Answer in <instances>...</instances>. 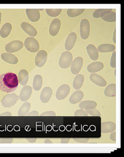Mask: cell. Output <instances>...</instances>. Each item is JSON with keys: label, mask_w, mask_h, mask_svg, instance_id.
<instances>
[{"label": "cell", "mask_w": 124, "mask_h": 157, "mask_svg": "<svg viewBox=\"0 0 124 157\" xmlns=\"http://www.w3.org/2000/svg\"><path fill=\"white\" fill-rule=\"evenodd\" d=\"M17 76L13 73H7L0 75V90L7 93H12L18 87Z\"/></svg>", "instance_id": "1"}, {"label": "cell", "mask_w": 124, "mask_h": 157, "mask_svg": "<svg viewBox=\"0 0 124 157\" xmlns=\"http://www.w3.org/2000/svg\"><path fill=\"white\" fill-rule=\"evenodd\" d=\"M73 61V55L69 51L62 53L59 61V65L61 68L66 69L69 68Z\"/></svg>", "instance_id": "2"}, {"label": "cell", "mask_w": 124, "mask_h": 157, "mask_svg": "<svg viewBox=\"0 0 124 157\" xmlns=\"http://www.w3.org/2000/svg\"><path fill=\"white\" fill-rule=\"evenodd\" d=\"M25 48L30 53H36L39 51L40 44L37 39L32 37H28L25 40Z\"/></svg>", "instance_id": "3"}, {"label": "cell", "mask_w": 124, "mask_h": 157, "mask_svg": "<svg viewBox=\"0 0 124 157\" xmlns=\"http://www.w3.org/2000/svg\"><path fill=\"white\" fill-rule=\"evenodd\" d=\"M19 97L15 93L8 94L3 97L1 100V104L3 106L6 108H10L13 106L18 101Z\"/></svg>", "instance_id": "4"}, {"label": "cell", "mask_w": 124, "mask_h": 157, "mask_svg": "<svg viewBox=\"0 0 124 157\" xmlns=\"http://www.w3.org/2000/svg\"><path fill=\"white\" fill-rule=\"evenodd\" d=\"M80 32L81 39H87L90 33V25L89 21L87 19H83L80 25Z\"/></svg>", "instance_id": "5"}, {"label": "cell", "mask_w": 124, "mask_h": 157, "mask_svg": "<svg viewBox=\"0 0 124 157\" xmlns=\"http://www.w3.org/2000/svg\"><path fill=\"white\" fill-rule=\"evenodd\" d=\"M23 45L22 42L21 41L15 40L7 44L5 47V50L7 53L12 54L21 50L23 48Z\"/></svg>", "instance_id": "6"}, {"label": "cell", "mask_w": 124, "mask_h": 157, "mask_svg": "<svg viewBox=\"0 0 124 157\" xmlns=\"http://www.w3.org/2000/svg\"><path fill=\"white\" fill-rule=\"evenodd\" d=\"M71 88L69 85L67 84H63L58 88L56 92L55 97L58 100H62L66 98L69 94Z\"/></svg>", "instance_id": "7"}, {"label": "cell", "mask_w": 124, "mask_h": 157, "mask_svg": "<svg viewBox=\"0 0 124 157\" xmlns=\"http://www.w3.org/2000/svg\"><path fill=\"white\" fill-rule=\"evenodd\" d=\"M48 58V54L46 51L40 50L37 53V56L35 58V63L37 67H43L46 63Z\"/></svg>", "instance_id": "8"}, {"label": "cell", "mask_w": 124, "mask_h": 157, "mask_svg": "<svg viewBox=\"0 0 124 157\" xmlns=\"http://www.w3.org/2000/svg\"><path fill=\"white\" fill-rule=\"evenodd\" d=\"M83 58L78 56L72 61L71 65V71L74 75H77L80 72L81 69L83 67Z\"/></svg>", "instance_id": "9"}, {"label": "cell", "mask_w": 124, "mask_h": 157, "mask_svg": "<svg viewBox=\"0 0 124 157\" xmlns=\"http://www.w3.org/2000/svg\"><path fill=\"white\" fill-rule=\"evenodd\" d=\"M33 88L30 86L25 85L22 88L20 95L19 99L22 101L25 102L29 99L32 94Z\"/></svg>", "instance_id": "10"}, {"label": "cell", "mask_w": 124, "mask_h": 157, "mask_svg": "<svg viewBox=\"0 0 124 157\" xmlns=\"http://www.w3.org/2000/svg\"><path fill=\"white\" fill-rule=\"evenodd\" d=\"M77 39V35L76 33L71 32L69 33L67 37L66 40L64 44V48L67 51H71L73 49L76 44Z\"/></svg>", "instance_id": "11"}, {"label": "cell", "mask_w": 124, "mask_h": 157, "mask_svg": "<svg viewBox=\"0 0 124 157\" xmlns=\"http://www.w3.org/2000/svg\"><path fill=\"white\" fill-rule=\"evenodd\" d=\"M60 27H61V21L60 20L56 18L54 19L51 22L49 26V33L50 35L52 36H56L59 32Z\"/></svg>", "instance_id": "12"}, {"label": "cell", "mask_w": 124, "mask_h": 157, "mask_svg": "<svg viewBox=\"0 0 124 157\" xmlns=\"http://www.w3.org/2000/svg\"><path fill=\"white\" fill-rule=\"evenodd\" d=\"M21 27L22 29L28 35H29L30 37H35L37 34V29L32 25H31L28 22H22L21 24Z\"/></svg>", "instance_id": "13"}, {"label": "cell", "mask_w": 124, "mask_h": 157, "mask_svg": "<svg viewBox=\"0 0 124 157\" xmlns=\"http://www.w3.org/2000/svg\"><path fill=\"white\" fill-rule=\"evenodd\" d=\"M53 94V90L49 87H46L42 90L40 94V100L42 102L46 104L49 101Z\"/></svg>", "instance_id": "14"}, {"label": "cell", "mask_w": 124, "mask_h": 157, "mask_svg": "<svg viewBox=\"0 0 124 157\" xmlns=\"http://www.w3.org/2000/svg\"><path fill=\"white\" fill-rule=\"evenodd\" d=\"M90 80L95 85L100 87H105L107 85V82L102 76L95 73H92L90 76Z\"/></svg>", "instance_id": "15"}, {"label": "cell", "mask_w": 124, "mask_h": 157, "mask_svg": "<svg viewBox=\"0 0 124 157\" xmlns=\"http://www.w3.org/2000/svg\"><path fill=\"white\" fill-rule=\"evenodd\" d=\"M116 128V125L112 121H107L101 123V132L103 133H107L114 131Z\"/></svg>", "instance_id": "16"}, {"label": "cell", "mask_w": 124, "mask_h": 157, "mask_svg": "<svg viewBox=\"0 0 124 157\" xmlns=\"http://www.w3.org/2000/svg\"><path fill=\"white\" fill-rule=\"evenodd\" d=\"M28 18L32 22H36L40 19V13L38 10H25Z\"/></svg>", "instance_id": "17"}, {"label": "cell", "mask_w": 124, "mask_h": 157, "mask_svg": "<svg viewBox=\"0 0 124 157\" xmlns=\"http://www.w3.org/2000/svg\"><path fill=\"white\" fill-rule=\"evenodd\" d=\"M84 97V94L83 91L80 90H76V92L71 95L69 98V101L71 104H76L81 101Z\"/></svg>", "instance_id": "18"}, {"label": "cell", "mask_w": 124, "mask_h": 157, "mask_svg": "<svg viewBox=\"0 0 124 157\" xmlns=\"http://www.w3.org/2000/svg\"><path fill=\"white\" fill-rule=\"evenodd\" d=\"M1 59L6 63L12 65H16L18 63V58L13 54L4 53L1 55Z\"/></svg>", "instance_id": "19"}, {"label": "cell", "mask_w": 124, "mask_h": 157, "mask_svg": "<svg viewBox=\"0 0 124 157\" xmlns=\"http://www.w3.org/2000/svg\"><path fill=\"white\" fill-rule=\"evenodd\" d=\"M86 50L90 59L93 61H97L99 58V52L93 44H89L86 47Z\"/></svg>", "instance_id": "20"}, {"label": "cell", "mask_w": 124, "mask_h": 157, "mask_svg": "<svg viewBox=\"0 0 124 157\" xmlns=\"http://www.w3.org/2000/svg\"><path fill=\"white\" fill-rule=\"evenodd\" d=\"M104 66L101 62H94L90 63L87 67V70L91 73H95L103 69Z\"/></svg>", "instance_id": "21"}, {"label": "cell", "mask_w": 124, "mask_h": 157, "mask_svg": "<svg viewBox=\"0 0 124 157\" xmlns=\"http://www.w3.org/2000/svg\"><path fill=\"white\" fill-rule=\"evenodd\" d=\"M18 83L22 86L26 85L29 80V75L27 71L25 69H21L19 72L17 76Z\"/></svg>", "instance_id": "22"}, {"label": "cell", "mask_w": 124, "mask_h": 157, "mask_svg": "<svg viewBox=\"0 0 124 157\" xmlns=\"http://www.w3.org/2000/svg\"><path fill=\"white\" fill-rule=\"evenodd\" d=\"M85 77L83 74H77L74 79L73 87L76 90H79L83 86Z\"/></svg>", "instance_id": "23"}, {"label": "cell", "mask_w": 124, "mask_h": 157, "mask_svg": "<svg viewBox=\"0 0 124 157\" xmlns=\"http://www.w3.org/2000/svg\"><path fill=\"white\" fill-rule=\"evenodd\" d=\"M115 46L113 44H101L98 47L97 50L98 52L100 53H110L113 52L115 51Z\"/></svg>", "instance_id": "24"}, {"label": "cell", "mask_w": 124, "mask_h": 157, "mask_svg": "<svg viewBox=\"0 0 124 157\" xmlns=\"http://www.w3.org/2000/svg\"><path fill=\"white\" fill-rule=\"evenodd\" d=\"M104 94L107 97H116V84L111 83L106 87L104 90Z\"/></svg>", "instance_id": "25"}, {"label": "cell", "mask_w": 124, "mask_h": 157, "mask_svg": "<svg viewBox=\"0 0 124 157\" xmlns=\"http://www.w3.org/2000/svg\"><path fill=\"white\" fill-rule=\"evenodd\" d=\"M97 106V103L92 100H86L81 101L79 105V108L83 109H91Z\"/></svg>", "instance_id": "26"}, {"label": "cell", "mask_w": 124, "mask_h": 157, "mask_svg": "<svg viewBox=\"0 0 124 157\" xmlns=\"http://www.w3.org/2000/svg\"><path fill=\"white\" fill-rule=\"evenodd\" d=\"M43 83V78L41 75L39 74L36 75L33 78V88L36 91L39 90L42 87Z\"/></svg>", "instance_id": "27"}, {"label": "cell", "mask_w": 124, "mask_h": 157, "mask_svg": "<svg viewBox=\"0 0 124 157\" xmlns=\"http://www.w3.org/2000/svg\"><path fill=\"white\" fill-rule=\"evenodd\" d=\"M12 29V25L10 23H6L0 30V36L2 38H6L9 36Z\"/></svg>", "instance_id": "28"}, {"label": "cell", "mask_w": 124, "mask_h": 157, "mask_svg": "<svg viewBox=\"0 0 124 157\" xmlns=\"http://www.w3.org/2000/svg\"><path fill=\"white\" fill-rule=\"evenodd\" d=\"M31 107V104L29 102L25 101V103L22 104V105L20 107L18 111V116H26L28 113L30 111Z\"/></svg>", "instance_id": "29"}, {"label": "cell", "mask_w": 124, "mask_h": 157, "mask_svg": "<svg viewBox=\"0 0 124 157\" xmlns=\"http://www.w3.org/2000/svg\"><path fill=\"white\" fill-rule=\"evenodd\" d=\"M112 12V9H100L94 11L93 16L95 19H98L99 17H102L105 16L109 12Z\"/></svg>", "instance_id": "30"}, {"label": "cell", "mask_w": 124, "mask_h": 157, "mask_svg": "<svg viewBox=\"0 0 124 157\" xmlns=\"http://www.w3.org/2000/svg\"><path fill=\"white\" fill-rule=\"evenodd\" d=\"M84 11L83 9H69L67 10V14L69 17H75L80 15Z\"/></svg>", "instance_id": "31"}, {"label": "cell", "mask_w": 124, "mask_h": 157, "mask_svg": "<svg viewBox=\"0 0 124 157\" xmlns=\"http://www.w3.org/2000/svg\"><path fill=\"white\" fill-rule=\"evenodd\" d=\"M103 21L108 22H114L116 21V13L115 12H110L101 17Z\"/></svg>", "instance_id": "32"}, {"label": "cell", "mask_w": 124, "mask_h": 157, "mask_svg": "<svg viewBox=\"0 0 124 157\" xmlns=\"http://www.w3.org/2000/svg\"><path fill=\"white\" fill-rule=\"evenodd\" d=\"M46 13L51 17H56L60 15L62 12V10L61 9H47L46 10Z\"/></svg>", "instance_id": "33"}, {"label": "cell", "mask_w": 124, "mask_h": 157, "mask_svg": "<svg viewBox=\"0 0 124 157\" xmlns=\"http://www.w3.org/2000/svg\"><path fill=\"white\" fill-rule=\"evenodd\" d=\"M88 114H90V116H93V117H100L101 116V113L97 109H85V110Z\"/></svg>", "instance_id": "34"}, {"label": "cell", "mask_w": 124, "mask_h": 157, "mask_svg": "<svg viewBox=\"0 0 124 157\" xmlns=\"http://www.w3.org/2000/svg\"><path fill=\"white\" fill-rule=\"evenodd\" d=\"M88 116L87 113L83 109H78L74 113V116L76 117H87Z\"/></svg>", "instance_id": "35"}, {"label": "cell", "mask_w": 124, "mask_h": 157, "mask_svg": "<svg viewBox=\"0 0 124 157\" xmlns=\"http://www.w3.org/2000/svg\"><path fill=\"white\" fill-rule=\"evenodd\" d=\"M110 66L112 68L116 67V52H113L110 60Z\"/></svg>", "instance_id": "36"}, {"label": "cell", "mask_w": 124, "mask_h": 157, "mask_svg": "<svg viewBox=\"0 0 124 157\" xmlns=\"http://www.w3.org/2000/svg\"><path fill=\"white\" fill-rule=\"evenodd\" d=\"M74 141L80 143H87L90 138H73Z\"/></svg>", "instance_id": "37"}, {"label": "cell", "mask_w": 124, "mask_h": 157, "mask_svg": "<svg viewBox=\"0 0 124 157\" xmlns=\"http://www.w3.org/2000/svg\"><path fill=\"white\" fill-rule=\"evenodd\" d=\"M56 113L54 111H47L40 114V117H55Z\"/></svg>", "instance_id": "38"}, {"label": "cell", "mask_w": 124, "mask_h": 157, "mask_svg": "<svg viewBox=\"0 0 124 157\" xmlns=\"http://www.w3.org/2000/svg\"><path fill=\"white\" fill-rule=\"evenodd\" d=\"M14 141V139L10 138H1L0 139V144H11Z\"/></svg>", "instance_id": "39"}, {"label": "cell", "mask_w": 124, "mask_h": 157, "mask_svg": "<svg viewBox=\"0 0 124 157\" xmlns=\"http://www.w3.org/2000/svg\"><path fill=\"white\" fill-rule=\"evenodd\" d=\"M110 139L111 140L114 141V142L116 141V132H115V131H113V132H111L110 136Z\"/></svg>", "instance_id": "40"}, {"label": "cell", "mask_w": 124, "mask_h": 157, "mask_svg": "<svg viewBox=\"0 0 124 157\" xmlns=\"http://www.w3.org/2000/svg\"><path fill=\"white\" fill-rule=\"evenodd\" d=\"M27 116L30 117V116H33V117H37L39 116V113L37 111H33L30 112V113H28Z\"/></svg>", "instance_id": "41"}, {"label": "cell", "mask_w": 124, "mask_h": 157, "mask_svg": "<svg viewBox=\"0 0 124 157\" xmlns=\"http://www.w3.org/2000/svg\"><path fill=\"white\" fill-rule=\"evenodd\" d=\"M71 138H62L60 139V142L61 144H67L69 142Z\"/></svg>", "instance_id": "42"}, {"label": "cell", "mask_w": 124, "mask_h": 157, "mask_svg": "<svg viewBox=\"0 0 124 157\" xmlns=\"http://www.w3.org/2000/svg\"><path fill=\"white\" fill-rule=\"evenodd\" d=\"M12 116V113L9 112H6L5 113L0 114V117H11Z\"/></svg>", "instance_id": "43"}, {"label": "cell", "mask_w": 124, "mask_h": 157, "mask_svg": "<svg viewBox=\"0 0 124 157\" xmlns=\"http://www.w3.org/2000/svg\"><path fill=\"white\" fill-rule=\"evenodd\" d=\"M26 139L31 143H34L35 142H36L37 140V138H27Z\"/></svg>", "instance_id": "44"}, {"label": "cell", "mask_w": 124, "mask_h": 157, "mask_svg": "<svg viewBox=\"0 0 124 157\" xmlns=\"http://www.w3.org/2000/svg\"><path fill=\"white\" fill-rule=\"evenodd\" d=\"M113 41L115 44L116 43V28H115L114 33H113Z\"/></svg>", "instance_id": "45"}, {"label": "cell", "mask_w": 124, "mask_h": 157, "mask_svg": "<svg viewBox=\"0 0 124 157\" xmlns=\"http://www.w3.org/2000/svg\"><path fill=\"white\" fill-rule=\"evenodd\" d=\"M44 143H45V144H53V142L50 140L49 139H46Z\"/></svg>", "instance_id": "46"}, {"label": "cell", "mask_w": 124, "mask_h": 157, "mask_svg": "<svg viewBox=\"0 0 124 157\" xmlns=\"http://www.w3.org/2000/svg\"><path fill=\"white\" fill-rule=\"evenodd\" d=\"M1 17H2V14L0 12V25H1Z\"/></svg>", "instance_id": "47"}, {"label": "cell", "mask_w": 124, "mask_h": 157, "mask_svg": "<svg viewBox=\"0 0 124 157\" xmlns=\"http://www.w3.org/2000/svg\"><path fill=\"white\" fill-rule=\"evenodd\" d=\"M114 75H116V69H115V71H114Z\"/></svg>", "instance_id": "48"}, {"label": "cell", "mask_w": 124, "mask_h": 157, "mask_svg": "<svg viewBox=\"0 0 124 157\" xmlns=\"http://www.w3.org/2000/svg\"><path fill=\"white\" fill-rule=\"evenodd\" d=\"M39 10V11H40V10Z\"/></svg>", "instance_id": "49"}]
</instances>
